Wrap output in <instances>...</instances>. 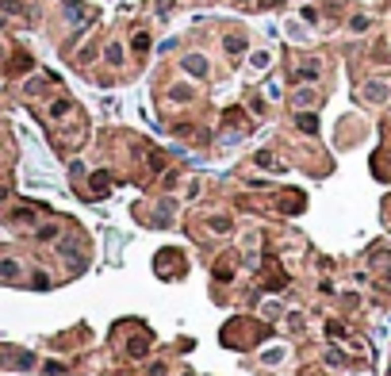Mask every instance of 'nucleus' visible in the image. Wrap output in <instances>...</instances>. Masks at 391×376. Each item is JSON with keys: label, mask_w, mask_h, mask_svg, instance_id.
<instances>
[{"label": "nucleus", "mask_w": 391, "mask_h": 376, "mask_svg": "<svg viewBox=\"0 0 391 376\" xmlns=\"http://www.w3.org/2000/svg\"><path fill=\"white\" fill-rule=\"evenodd\" d=\"M184 70H188L192 77H207V61H203L200 54H188V58H184Z\"/></svg>", "instance_id": "1"}, {"label": "nucleus", "mask_w": 391, "mask_h": 376, "mask_svg": "<svg viewBox=\"0 0 391 376\" xmlns=\"http://www.w3.org/2000/svg\"><path fill=\"white\" fill-rule=\"evenodd\" d=\"M365 96L372 100V104H380V100H387V85H380V81H372V85L365 88Z\"/></svg>", "instance_id": "2"}, {"label": "nucleus", "mask_w": 391, "mask_h": 376, "mask_svg": "<svg viewBox=\"0 0 391 376\" xmlns=\"http://www.w3.org/2000/svg\"><path fill=\"white\" fill-rule=\"evenodd\" d=\"M223 46H226V54H234V58H238V54L245 50V39H242V35H226Z\"/></svg>", "instance_id": "3"}, {"label": "nucleus", "mask_w": 391, "mask_h": 376, "mask_svg": "<svg viewBox=\"0 0 391 376\" xmlns=\"http://www.w3.org/2000/svg\"><path fill=\"white\" fill-rule=\"evenodd\" d=\"M130 46H134V54H146V50H150V35H146V31H134Z\"/></svg>", "instance_id": "4"}, {"label": "nucleus", "mask_w": 391, "mask_h": 376, "mask_svg": "<svg viewBox=\"0 0 391 376\" xmlns=\"http://www.w3.org/2000/svg\"><path fill=\"white\" fill-rule=\"evenodd\" d=\"M257 165H269V169H284V161H280V158H272L269 150H261V154H257Z\"/></svg>", "instance_id": "5"}, {"label": "nucleus", "mask_w": 391, "mask_h": 376, "mask_svg": "<svg viewBox=\"0 0 391 376\" xmlns=\"http://www.w3.org/2000/svg\"><path fill=\"white\" fill-rule=\"evenodd\" d=\"M296 123L303 127L307 134H314V131H318V119H314V115H307V112H303V115H296Z\"/></svg>", "instance_id": "6"}, {"label": "nucleus", "mask_w": 391, "mask_h": 376, "mask_svg": "<svg viewBox=\"0 0 391 376\" xmlns=\"http://www.w3.org/2000/svg\"><path fill=\"white\" fill-rule=\"evenodd\" d=\"M0 277L16 280V277H19V265H16V261H0Z\"/></svg>", "instance_id": "7"}, {"label": "nucleus", "mask_w": 391, "mask_h": 376, "mask_svg": "<svg viewBox=\"0 0 391 376\" xmlns=\"http://www.w3.org/2000/svg\"><path fill=\"white\" fill-rule=\"evenodd\" d=\"M108 184H112V181H108V173H96L92 177V192H108Z\"/></svg>", "instance_id": "8"}, {"label": "nucleus", "mask_w": 391, "mask_h": 376, "mask_svg": "<svg viewBox=\"0 0 391 376\" xmlns=\"http://www.w3.org/2000/svg\"><path fill=\"white\" fill-rule=\"evenodd\" d=\"M299 196H284V200H280V211H299Z\"/></svg>", "instance_id": "9"}, {"label": "nucleus", "mask_w": 391, "mask_h": 376, "mask_svg": "<svg viewBox=\"0 0 391 376\" xmlns=\"http://www.w3.org/2000/svg\"><path fill=\"white\" fill-rule=\"evenodd\" d=\"M269 54H265V50H257V54H253V61H250V65H253V70H265V65H269Z\"/></svg>", "instance_id": "10"}, {"label": "nucleus", "mask_w": 391, "mask_h": 376, "mask_svg": "<svg viewBox=\"0 0 391 376\" xmlns=\"http://www.w3.org/2000/svg\"><path fill=\"white\" fill-rule=\"evenodd\" d=\"M207 227H211V230H219V234H226V230H230V219H223V215H219V219H211Z\"/></svg>", "instance_id": "11"}, {"label": "nucleus", "mask_w": 391, "mask_h": 376, "mask_svg": "<svg viewBox=\"0 0 391 376\" xmlns=\"http://www.w3.org/2000/svg\"><path fill=\"white\" fill-rule=\"evenodd\" d=\"M146 346H150V338H134V341H130V353H134V357H142V353H146Z\"/></svg>", "instance_id": "12"}, {"label": "nucleus", "mask_w": 391, "mask_h": 376, "mask_svg": "<svg viewBox=\"0 0 391 376\" xmlns=\"http://www.w3.org/2000/svg\"><path fill=\"white\" fill-rule=\"evenodd\" d=\"M311 100H314V92H311V88H303V92H296V112H299V104H311Z\"/></svg>", "instance_id": "13"}, {"label": "nucleus", "mask_w": 391, "mask_h": 376, "mask_svg": "<svg viewBox=\"0 0 391 376\" xmlns=\"http://www.w3.org/2000/svg\"><path fill=\"white\" fill-rule=\"evenodd\" d=\"M108 61H123V46H119V43L108 46Z\"/></svg>", "instance_id": "14"}, {"label": "nucleus", "mask_w": 391, "mask_h": 376, "mask_svg": "<svg viewBox=\"0 0 391 376\" xmlns=\"http://www.w3.org/2000/svg\"><path fill=\"white\" fill-rule=\"evenodd\" d=\"M349 27H353V31H365V27H368V16H353V19H349Z\"/></svg>", "instance_id": "15"}, {"label": "nucleus", "mask_w": 391, "mask_h": 376, "mask_svg": "<svg viewBox=\"0 0 391 376\" xmlns=\"http://www.w3.org/2000/svg\"><path fill=\"white\" fill-rule=\"evenodd\" d=\"M173 100H192V88H184V85L173 88Z\"/></svg>", "instance_id": "16"}, {"label": "nucleus", "mask_w": 391, "mask_h": 376, "mask_svg": "<svg viewBox=\"0 0 391 376\" xmlns=\"http://www.w3.org/2000/svg\"><path fill=\"white\" fill-rule=\"evenodd\" d=\"M54 234H58V227H43V230H39V238H43V242H50Z\"/></svg>", "instance_id": "17"}]
</instances>
